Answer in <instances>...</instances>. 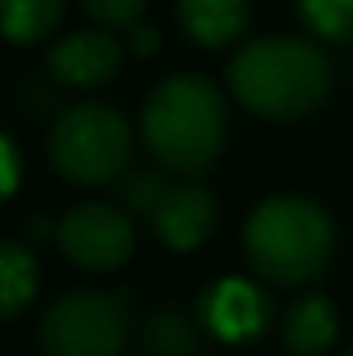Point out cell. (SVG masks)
I'll return each mask as SVG.
<instances>
[{
  "label": "cell",
  "instance_id": "obj_1",
  "mask_svg": "<svg viewBox=\"0 0 353 356\" xmlns=\"http://www.w3.org/2000/svg\"><path fill=\"white\" fill-rule=\"evenodd\" d=\"M226 128L229 108L222 90L194 73L163 80L142 108V138L149 152L163 170L184 177H198L219 159Z\"/></svg>",
  "mask_w": 353,
  "mask_h": 356
},
{
  "label": "cell",
  "instance_id": "obj_2",
  "mask_svg": "<svg viewBox=\"0 0 353 356\" xmlns=\"http://www.w3.org/2000/svg\"><path fill=\"white\" fill-rule=\"evenodd\" d=\"M229 87L253 115L295 121L326 101L329 63L305 38H256L229 63Z\"/></svg>",
  "mask_w": 353,
  "mask_h": 356
},
{
  "label": "cell",
  "instance_id": "obj_3",
  "mask_svg": "<svg viewBox=\"0 0 353 356\" xmlns=\"http://www.w3.org/2000/svg\"><path fill=\"white\" fill-rule=\"evenodd\" d=\"M333 245L336 232L329 215L298 194L267 197L242 229L249 266L281 287H301L315 280L329 266Z\"/></svg>",
  "mask_w": 353,
  "mask_h": 356
},
{
  "label": "cell",
  "instance_id": "obj_4",
  "mask_svg": "<svg viewBox=\"0 0 353 356\" xmlns=\"http://www.w3.org/2000/svg\"><path fill=\"white\" fill-rule=\"evenodd\" d=\"M49 156L70 184H108L132 159V128L108 104H77L56 121Z\"/></svg>",
  "mask_w": 353,
  "mask_h": 356
},
{
  "label": "cell",
  "instance_id": "obj_5",
  "mask_svg": "<svg viewBox=\"0 0 353 356\" xmlns=\"http://www.w3.org/2000/svg\"><path fill=\"white\" fill-rule=\"evenodd\" d=\"M125 339L128 312L101 291L66 294L42 318V346L49 356H118Z\"/></svg>",
  "mask_w": 353,
  "mask_h": 356
},
{
  "label": "cell",
  "instance_id": "obj_6",
  "mask_svg": "<svg viewBox=\"0 0 353 356\" xmlns=\"http://www.w3.org/2000/svg\"><path fill=\"white\" fill-rule=\"evenodd\" d=\"M59 249L70 263L84 270H118L135 249V229L125 211L101 201H87L59 222Z\"/></svg>",
  "mask_w": 353,
  "mask_h": 356
},
{
  "label": "cell",
  "instance_id": "obj_7",
  "mask_svg": "<svg viewBox=\"0 0 353 356\" xmlns=\"http://www.w3.org/2000/svg\"><path fill=\"white\" fill-rule=\"evenodd\" d=\"M274 312L270 298L246 277L215 280L198 301V322L222 343H246L267 332Z\"/></svg>",
  "mask_w": 353,
  "mask_h": 356
},
{
  "label": "cell",
  "instance_id": "obj_8",
  "mask_svg": "<svg viewBox=\"0 0 353 356\" xmlns=\"http://www.w3.org/2000/svg\"><path fill=\"white\" fill-rule=\"evenodd\" d=\"M125 45L111 31H73L56 42L49 70L66 87H101L121 70Z\"/></svg>",
  "mask_w": 353,
  "mask_h": 356
},
{
  "label": "cell",
  "instance_id": "obj_9",
  "mask_svg": "<svg viewBox=\"0 0 353 356\" xmlns=\"http://www.w3.org/2000/svg\"><path fill=\"white\" fill-rule=\"evenodd\" d=\"M215 197L208 187L201 184H180V187H166V194L159 197L156 211H152V229L170 249L187 252L198 249L215 229Z\"/></svg>",
  "mask_w": 353,
  "mask_h": 356
},
{
  "label": "cell",
  "instance_id": "obj_10",
  "mask_svg": "<svg viewBox=\"0 0 353 356\" xmlns=\"http://www.w3.org/2000/svg\"><path fill=\"white\" fill-rule=\"evenodd\" d=\"M336 332H340L336 308L322 294L295 301L281 322V339L291 356H322L336 343Z\"/></svg>",
  "mask_w": 353,
  "mask_h": 356
},
{
  "label": "cell",
  "instance_id": "obj_11",
  "mask_svg": "<svg viewBox=\"0 0 353 356\" xmlns=\"http://www.w3.org/2000/svg\"><path fill=\"white\" fill-rule=\"evenodd\" d=\"M177 17L198 45L222 49L246 31L249 0H177Z\"/></svg>",
  "mask_w": 353,
  "mask_h": 356
},
{
  "label": "cell",
  "instance_id": "obj_12",
  "mask_svg": "<svg viewBox=\"0 0 353 356\" xmlns=\"http://www.w3.org/2000/svg\"><path fill=\"white\" fill-rule=\"evenodd\" d=\"M66 0H0V35L14 45L42 42L63 21Z\"/></svg>",
  "mask_w": 353,
  "mask_h": 356
},
{
  "label": "cell",
  "instance_id": "obj_13",
  "mask_svg": "<svg viewBox=\"0 0 353 356\" xmlns=\"http://www.w3.org/2000/svg\"><path fill=\"white\" fill-rule=\"evenodd\" d=\"M38 291V263L17 242H0V318H14Z\"/></svg>",
  "mask_w": 353,
  "mask_h": 356
},
{
  "label": "cell",
  "instance_id": "obj_14",
  "mask_svg": "<svg viewBox=\"0 0 353 356\" xmlns=\"http://www.w3.org/2000/svg\"><path fill=\"white\" fill-rule=\"evenodd\" d=\"M142 339L152 356H198V329L177 312H156Z\"/></svg>",
  "mask_w": 353,
  "mask_h": 356
},
{
  "label": "cell",
  "instance_id": "obj_15",
  "mask_svg": "<svg viewBox=\"0 0 353 356\" xmlns=\"http://www.w3.org/2000/svg\"><path fill=\"white\" fill-rule=\"evenodd\" d=\"M301 21L326 42H353V0H298Z\"/></svg>",
  "mask_w": 353,
  "mask_h": 356
},
{
  "label": "cell",
  "instance_id": "obj_16",
  "mask_svg": "<svg viewBox=\"0 0 353 356\" xmlns=\"http://www.w3.org/2000/svg\"><path fill=\"white\" fill-rule=\"evenodd\" d=\"M163 194H166V184H163V177H159L156 170H135V173L125 177V184H121L125 204H128L132 211H139V215H149V218H152V211H156V204H159Z\"/></svg>",
  "mask_w": 353,
  "mask_h": 356
},
{
  "label": "cell",
  "instance_id": "obj_17",
  "mask_svg": "<svg viewBox=\"0 0 353 356\" xmlns=\"http://www.w3.org/2000/svg\"><path fill=\"white\" fill-rule=\"evenodd\" d=\"M87 14L108 28H132L146 10V0H84Z\"/></svg>",
  "mask_w": 353,
  "mask_h": 356
},
{
  "label": "cell",
  "instance_id": "obj_18",
  "mask_svg": "<svg viewBox=\"0 0 353 356\" xmlns=\"http://www.w3.org/2000/svg\"><path fill=\"white\" fill-rule=\"evenodd\" d=\"M17 180H21L17 152H14V145L7 142V135H0V201H7V197L17 191Z\"/></svg>",
  "mask_w": 353,
  "mask_h": 356
},
{
  "label": "cell",
  "instance_id": "obj_19",
  "mask_svg": "<svg viewBox=\"0 0 353 356\" xmlns=\"http://www.w3.org/2000/svg\"><path fill=\"white\" fill-rule=\"evenodd\" d=\"M156 45H159V35H156V28L152 24H132L128 28V49L139 56V59H146V56H152L156 52Z\"/></svg>",
  "mask_w": 353,
  "mask_h": 356
},
{
  "label": "cell",
  "instance_id": "obj_20",
  "mask_svg": "<svg viewBox=\"0 0 353 356\" xmlns=\"http://www.w3.org/2000/svg\"><path fill=\"white\" fill-rule=\"evenodd\" d=\"M347 356H353V346H350V350H347Z\"/></svg>",
  "mask_w": 353,
  "mask_h": 356
}]
</instances>
